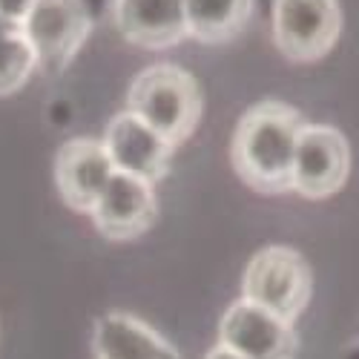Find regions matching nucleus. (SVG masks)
<instances>
[{
	"label": "nucleus",
	"instance_id": "1",
	"mask_svg": "<svg viewBox=\"0 0 359 359\" xmlns=\"http://www.w3.org/2000/svg\"><path fill=\"white\" fill-rule=\"evenodd\" d=\"M305 124L302 112L285 101L267 98L253 104L238 118L230 144V161L238 178L264 196L293 193L296 147Z\"/></svg>",
	"mask_w": 359,
	"mask_h": 359
},
{
	"label": "nucleus",
	"instance_id": "2",
	"mask_svg": "<svg viewBox=\"0 0 359 359\" xmlns=\"http://www.w3.org/2000/svg\"><path fill=\"white\" fill-rule=\"evenodd\" d=\"M127 104L130 112H135L172 147H182L196 133L204 109L196 78L175 64H156L135 75Z\"/></svg>",
	"mask_w": 359,
	"mask_h": 359
},
{
	"label": "nucleus",
	"instance_id": "3",
	"mask_svg": "<svg viewBox=\"0 0 359 359\" xmlns=\"http://www.w3.org/2000/svg\"><path fill=\"white\" fill-rule=\"evenodd\" d=\"M311 293H313L311 264L302 253L287 245H271L259 250L242 276V299L287 322H296L305 313Z\"/></svg>",
	"mask_w": 359,
	"mask_h": 359
},
{
	"label": "nucleus",
	"instance_id": "4",
	"mask_svg": "<svg viewBox=\"0 0 359 359\" xmlns=\"http://www.w3.org/2000/svg\"><path fill=\"white\" fill-rule=\"evenodd\" d=\"M18 29L35 49L38 69L57 75L72 64L93 32V12L86 0H35Z\"/></svg>",
	"mask_w": 359,
	"mask_h": 359
},
{
	"label": "nucleus",
	"instance_id": "5",
	"mask_svg": "<svg viewBox=\"0 0 359 359\" xmlns=\"http://www.w3.org/2000/svg\"><path fill=\"white\" fill-rule=\"evenodd\" d=\"M342 35L339 0H273V43L293 64H313Z\"/></svg>",
	"mask_w": 359,
	"mask_h": 359
},
{
	"label": "nucleus",
	"instance_id": "6",
	"mask_svg": "<svg viewBox=\"0 0 359 359\" xmlns=\"http://www.w3.org/2000/svg\"><path fill=\"white\" fill-rule=\"evenodd\" d=\"M351 175L348 138L331 124H305L296 147L293 193L311 201L337 196Z\"/></svg>",
	"mask_w": 359,
	"mask_h": 359
},
{
	"label": "nucleus",
	"instance_id": "7",
	"mask_svg": "<svg viewBox=\"0 0 359 359\" xmlns=\"http://www.w3.org/2000/svg\"><path fill=\"white\" fill-rule=\"evenodd\" d=\"M219 345L245 359H296L299 337L293 322L238 299L219 322Z\"/></svg>",
	"mask_w": 359,
	"mask_h": 359
},
{
	"label": "nucleus",
	"instance_id": "8",
	"mask_svg": "<svg viewBox=\"0 0 359 359\" xmlns=\"http://www.w3.org/2000/svg\"><path fill=\"white\" fill-rule=\"evenodd\" d=\"M158 216V198L149 182H141L135 175L115 172L107 190L101 193L98 204L93 207L95 230L109 242H133L153 227Z\"/></svg>",
	"mask_w": 359,
	"mask_h": 359
},
{
	"label": "nucleus",
	"instance_id": "9",
	"mask_svg": "<svg viewBox=\"0 0 359 359\" xmlns=\"http://www.w3.org/2000/svg\"><path fill=\"white\" fill-rule=\"evenodd\" d=\"M104 147L112 158L115 172L135 175L141 182L156 184L170 172V158H172V144L161 138L153 127L135 112H118L104 135Z\"/></svg>",
	"mask_w": 359,
	"mask_h": 359
},
{
	"label": "nucleus",
	"instance_id": "10",
	"mask_svg": "<svg viewBox=\"0 0 359 359\" xmlns=\"http://www.w3.org/2000/svg\"><path fill=\"white\" fill-rule=\"evenodd\" d=\"M115 167L104 141L72 138L55 156V184L57 193L75 213H93L101 193L112 182Z\"/></svg>",
	"mask_w": 359,
	"mask_h": 359
},
{
	"label": "nucleus",
	"instance_id": "11",
	"mask_svg": "<svg viewBox=\"0 0 359 359\" xmlns=\"http://www.w3.org/2000/svg\"><path fill=\"white\" fill-rule=\"evenodd\" d=\"M112 18L133 46L149 52L172 49L190 38L184 0H115Z\"/></svg>",
	"mask_w": 359,
	"mask_h": 359
},
{
	"label": "nucleus",
	"instance_id": "12",
	"mask_svg": "<svg viewBox=\"0 0 359 359\" xmlns=\"http://www.w3.org/2000/svg\"><path fill=\"white\" fill-rule=\"evenodd\" d=\"M95 359H184L156 327L124 311H109L93 327Z\"/></svg>",
	"mask_w": 359,
	"mask_h": 359
},
{
	"label": "nucleus",
	"instance_id": "13",
	"mask_svg": "<svg viewBox=\"0 0 359 359\" xmlns=\"http://www.w3.org/2000/svg\"><path fill=\"white\" fill-rule=\"evenodd\" d=\"M256 0H184L187 32L201 43H227L245 32Z\"/></svg>",
	"mask_w": 359,
	"mask_h": 359
},
{
	"label": "nucleus",
	"instance_id": "14",
	"mask_svg": "<svg viewBox=\"0 0 359 359\" xmlns=\"http://www.w3.org/2000/svg\"><path fill=\"white\" fill-rule=\"evenodd\" d=\"M38 69V55L20 29L0 35V98L15 95Z\"/></svg>",
	"mask_w": 359,
	"mask_h": 359
},
{
	"label": "nucleus",
	"instance_id": "15",
	"mask_svg": "<svg viewBox=\"0 0 359 359\" xmlns=\"http://www.w3.org/2000/svg\"><path fill=\"white\" fill-rule=\"evenodd\" d=\"M32 6H35V0H0V18L12 26H20Z\"/></svg>",
	"mask_w": 359,
	"mask_h": 359
},
{
	"label": "nucleus",
	"instance_id": "16",
	"mask_svg": "<svg viewBox=\"0 0 359 359\" xmlns=\"http://www.w3.org/2000/svg\"><path fill=\"white\" fill-rule=\"evenodd\" d=\"M204 359H245V356H238L236 351H230V348H224V345H216Z\"/></svg>",
	"mask_w": 359,
	"mask_h": 359
},
{
	"label": "nucleus",
	"instance_id": "17",
	"mask_svg": "<svg viewBox=\"0 0 359 359\" xmlns=\"http://www.w3.org/2000/svg\"><path fill=\"white\" fill-rule=\"evenodd\" d=\"M12 29H18V26H12V23H6L4 18H0V35H4V32H12Z\"/></svg>",
	"mask_w": 359,
	"mask_h": 359
}]
</instances>
